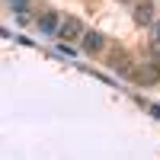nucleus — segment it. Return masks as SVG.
I'll return each mask as SVG.
<instances>
[{"instance_id":"4","label":"nucleus","mask_w":160,"mask_h":160,"mask_svg":"<svg viewBox=\"0 0 160 160\" xmlns=\"http://www.w3.org/2000/svg\"><path fill=\"white\" fill-rule=\"evenodd\" d=\"M131 16H135L138 26H151V22H154V7H151V0H141V3H135Z\"/></svg>"},{"instance_id":"3","label":"nucleus","mask_w":160,"mask_h":160,"mask_svg":"<svg viewBox=\"0 0 160 160\" xmlns=\"http://www.w3.org/2000/svg\"><path fill=\"white\" fill-rule=\"evenodd\" d=\"M61 16H58V13L55 10H48V13H42V16H38V29H42L45 35H58L61 32Z\"/></svg>"},{"instance_id":"2","label":"nucleus","mask_w":160,"mask_h":160,"mask_svg":"<svg viewBox=\"0 0 160 160\" xmlns=\"http://www.w3.org/2000/svg\"><path fill=\"white\" fill-rule=\"evenodd\" d=\"M102 45H106V38H102V32H96V29H87V35L80 38V48H83L87 55H99Z\"/></svg>"},{"instance_id":"6","label":"nucleus","mask_w":160,"mask_h":160,"mask_svg":"<svg viewBox=\"0 0 160 160\" xmlns=\"http://www.w3.org/2000/svg\"><path fill=\"white\" fill-rule=\"evenodd\" d=\"M10 3H13V7H16V10H22L26 3H29V0H10Z\"/></svg>"},{"instance_id":"5","label":"nucleus","mask_w":160,"mask_h":160,"mask_svg":"<svg viewBox=\"0 0 160 160\" xmlns=\"http://www.w3.org/2000/svg\"><path fill=\"white\" fill-rule=\"evenodd\" d=\"M141 83H154V80H157V64H148V68H141Z\"/></svg>"},{"instance_id":"1","label":"nucleus","mask_w":160,"mask_h":160,"mask_svg":"<svg viewBox=\"0 0 160 160\" xmlns=\"http://www.w3.org/2000/svg\"><path fill=\"white\" fill-rule=\"evenodd\" d=\"M83 35H87V26H83V22H80V19H74V16H64L58 38H64V42H80Z\"/></svg>"}]
</instances>
